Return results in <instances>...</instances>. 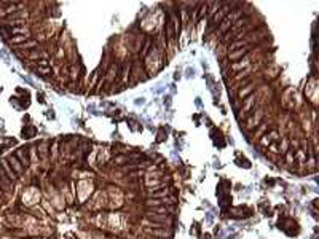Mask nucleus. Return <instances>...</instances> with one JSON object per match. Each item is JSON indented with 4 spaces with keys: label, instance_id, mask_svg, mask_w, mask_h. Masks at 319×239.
<instances>
[{
    "label": "nucleus",
    "instance_id": "423d86ee",
    "mask_svg": "<svg viewBox=\"0 0 319 239\" xmlns=\"http://www.w3.org/2000/svg\"><path fill=\"white\" fill-rule=\"evenodd\" d=\"M150 233H153V234H158V236H169L171 233L169 231H166V230H150Z\"/></svg>",
    "mask_w": 319,
    "mask_h": 239
},
{
    "label": "nucleus",
    "instance_id": "7ed1b4c3",
    "mask_svg": "<svg viewBox=\"0 0 319 239\" xmlns=\"http://www.w3.org/2000/svg\"><path fill=\"white\" fill-rule=\"evenodd\" d=\"M14 156L19 159V163H21L22 166H27V164H29V153H27V148H19L18 153H16Z\"/></svg>",
    "mask_w": 319,
    "mask_h": 239
},
{
    "label": "nucleus",
    "instance_id": "f257e3e1",
    "mask_svg": "<svg viewBox=\"0 0 319 239\" xmlns=\"http://www.w3.org/2000/svg\"><path fill=\"white\" fill-rule=\"evenodd\" d=\"M38 199H40V193H38L35 187H29L24 191V194H22V203L26 206H33Z\"/></svg>",
    "mask_w": 319,
    "mask_h": 239
},
{
    "label": "nucleus",
    "instance_id": "39448f33",
    "mask_svg": "<svg viewBox=\"0 0 319 239\" xmlns=\"http://www.w3.org/2000/svg\"><path fill=\"white\" fill-rule=\"evenodd\" d=\"M27 38H29V35H18V37H13L11 43H22V42H26Z\"/></svg>",
    "mask_w": 319,
    "mask_h": 239
},
{
    "label": "nucleus",
    "instance_id": "0eeeda50",
    "mask_svg": "<svg viewBox=\"0 0 319 239\" xmlns=\"http://www.w3.org/2000/svg\"><path fill=\"white\" fill-rule=\"evenodd\" d=\"M250 91H252V86H247V88H246V90H244V91H241V93H239V96H241V97H243V96H244V94H247V93H250Z\"/></svg>",
    "mask_w": 319,
    "mask_h": 239
},
{
    "label": "nucleus",
    "instance_id": "20e7f679",
    "mask_svg": "<svg viewBox=\"0 0 319 239\" xmlns=\"http://www.w3.org/2000/svg\"><path fill=\"white\" fill-rule=\"evenodd\" d=\"M33 134H35V129H33V127H24V129H22V136H24V139H30Z\"/></svg>",
    "mask_w": 319,
    "mask_h": 239
},
{
    "label": "nucleus",
    "instance_id": "f03ea898",
    "mask_svg": "<svg viewBox=\"0 0 319 239\" xmlns=\"http://www.w3.org/2000/svg\"><path fill=\"white\" fill-rule=\"evenodd\" d=\"M7 163L11 166V168H14V172H16V174H21V172H22V166H21L19 159L16 158L14 155H10V156L7 158Z\"/></svg>",
    "mask_w": 319,
    "mask_h": 239
}]
</instances>
